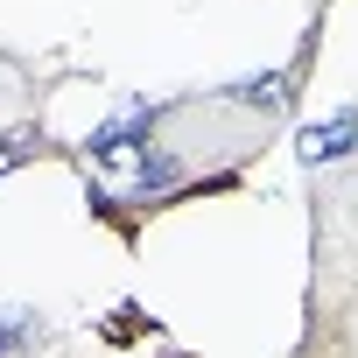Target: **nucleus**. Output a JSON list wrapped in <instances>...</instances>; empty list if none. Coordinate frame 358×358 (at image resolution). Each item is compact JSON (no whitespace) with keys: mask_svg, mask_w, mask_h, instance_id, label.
I'll list each match as a JSON object with an SVG mask.
<instances>
[{"mask_svg":"<svg viewBox=\"0 0 358 358\" xmlns=\"http://www.w3.org/2000/svg\"><path fill=\"white\" fill-rule=\"evenodd\" d=\"M351 148H358V113H330V120H316V127L302 134V162H309V169L344 162Z\"/></svg>","mask_w":358,"mask_h":358,"instance_id":"obj_1","label":"nucleus"},{"mask_svg":"<svg viewBox=\"0 0 358 358\" xmlns=\"http://www.w3.org/2000/svg\"><path fill=\"white\" fill-rule=\"evenodd\" d=\"M232 99H239V106H260V113H281V106H288V71L246 78V85H232Z\"/></svg>","mask_w":358,"mask_h":358,"instance_id":"obj_2","label":"nucleus"},{"mask_svg":"<svg viewBox=\"0 0 358 358\" xmlns=\"http://www.w3.org/2000/svg\"><path fill=\"white\" fill-rule=\"evenodd\" d=\"M29 330H36V323H29V309H0V358H8L15 344H29Z\"/></svg>","mask_w":358,"mask_h":358,"instance_id":"obj_3","label":"nucleus"},{"mask_svg":"<svg viewBox=\"0 0 358 358\" xmlns=\"http://www.w3.org/2000/svg\"><path fill=\"white\" fill-rule=\"evenodd\" d=\"M29 155H36V134H0V176L15 162H29Z\"/></svg>","mask_w":358,"mask_h":358,"instance_id":"obj_4","label":"nucleus"}]
</instances>
